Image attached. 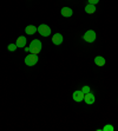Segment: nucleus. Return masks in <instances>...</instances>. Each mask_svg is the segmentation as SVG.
Wrapping results in <instances>:
<instances>
[{
    "label": "nucleus",
    "mask_w": 118,
    "mask_h": 131,
    "mask_svg": "<svg viewBox=\"0 0 118 131\" xmlns=\"http://www.w3.org/2000/svg\"><path fill=\"white\" fill-rule=\"evenodd\" d=\"M96 5H92V4H88L86 6H85V12L88 13V14H92V13L96 12Z\"/></svg>",
    "instance_id": "obj_11"
},
{
    "label": "nucleus",
    "mask_w": 118,
    "mask_h": 131,
    "mask_svg": "<svg viewBox=\"0 0 118 131\" xmlns=\"http://www.w3.org/2000/svg\"><path fill=\"white\" fill-rule=\"evenodd\" d=\"M99 3V0H89V4H92V5H97Z\"/></svg>",
    "instance_id": "obj_16"
},
{
    "label": "nucleus",
    "mask_w": 118,
    "mask_h": 131,
    "mask_svg": "<svg viewBox=\"0 0 118 131\" xmlns=\"http://www.w3.org/2000/svg\"><path fill=\"white\" fill-rule=\"evenodd\" d=\"M102 130H104V131H113V130H115V128H113L111 124H108V125H105Z\"/></svg>",
    "instance_id": "obj_14"
},
{
    "label": "nucleus",
    "mask_w": 118,
    "mask_h": 131,
    "mask_svg": "<svg viewBox=\"0 0 118 131\" xmlns=\"http://www.w3.org/2000/svg\"><path fill=\"white\" fill-rule=\"evenodd\" d=\"M82 91L84 92V93H89V92H91L90 91V88H89L88 85H84V86H83V88H82Z\"/></svg>",
    "instance_id": "obj_15"
},
{
    "label": "nucleus",
    "mask_w": 118,
    "mask_h": 131,
    "mask_svg": "<svg viewBox=\"0 0 118 131\" xmlns=\"http://www.w3.org/2000/svg\"><path fill=\"white\" fill-rule=\"evenodd\" d=\"M83 38H84V40L86 43H93L96 40V38H97V34H96V32L93 30H89L84 33Z\"/></svg>",
    "instance_id": "obj_2"
},
{
    "label": "nucleus",
    "mask_w": 118,
    "mask_h": 131,
    "mask_svg": "<svg viewBox=\"0 0 118 131\" xmlns=\"http://www.w3.org/2000/svg\"><path fill=\"white\" fill-rule=\"evenodd\" d=\"M41 51V41L39 39H33L30 44V52L32 54H38Z\"/></svg>",
    "instance_id": "obj_1"
},
{
    "label": "nucleus",
    "mask_w": 118,
    "mask_h": 131,
    "mask_svg": "<svg viewBox=\"0 0 118 131\" xmlns=\"http://www.w3.org/2000/svg\"><path fill=\"white\" fill-rule=\"evenodd\" d=\"M94 63H96L97 66H104L105 63H106V60H105L104 57H102V56H97V57L94 58Z\"/></svg>",
    "instance_id": "obj_10"
},
{
    "label": "nucleus",
    "mask_w": 118,
    "mask_h": 131,
    "mask_svg": "<svg viewBox=\"0 0 118 131\" xmlns=\"http://www.w3.org/2000/svg\"><path fill=\"white\" fill-rule=\"evenodd\" d=\"M38 32H39V34L42 37H50V34H51V28H50L49 25L41 24L39 27H38Z\"/></svg>",
    "instance_id": "obj_4"
},
{
    "label": "nucleus",
    "mask_w": 118,
    "mask_h": 131,
    "mask_svg": "<svg viewBox=\"0 0 118 131\" xmlns=\"http://www.w3.org/2000/svg\"><path fill=\"white\" fill-rule=\"evenodd\" d=\"M63 36H61L60 33H56V34H53V37H52V43L55 44V45H57V46H59L61 43H63Z\"/></svg>",
    "instance_id": "obj_7"
},
{
    "label": "nucleus",
    "mask_w": 118,
    "mask_h": 131,
    "mask_svg": "<svg viewBox=\"0 0 118 131\" xmlns=\"http://www.w3.org/2000/svg\"><path fill=\"white\" fill-rule=\"evenodd\" d=\"M17 49H18V46H17V44H9V45L7 46V50H8V51H11V52L15 51Z\"/></svg>",
    "instance_id": "obj_13"
},
{
    "label": "nucleus",
    "mask_w": 118,
    "mask_h": 131,
    "mask_svg": "<svg viewBox=\"0 0 118 131\" xmlns=\"http://www.w3.org/2000/svg\"><path fill=\"white\" fill-rule=\"evenodd\" d=\"M84 96H85V93L82 91V90H77V91L73 92L72 98H73V101H74V102L79 103V102H83V101H84Z\"/></svg>",
    "instance_id": "obj_5"
},
{
    "label": "nucleus",
    "mask_w": 118,
    "mask_h": 131,
    "mask_svg": "<svg viewBox=\"0 0 118 131\" xmlns=\"http://www.w3.org/2000/svg\"><path fill=\"white\" fill-rule=\"evenodd\" d=\"M17 46H18V47H25V45H26V38H25L24 36H20L18 38V39H17Z\"/></svg>",
    "instance_id": "obj_12"
},
{
    "label": "nucleus",
    "mask_w": 118,
    "mask_h": 131,
    "mask_svg": "<svg viewBox=\"0 0 118 131\" xmlns=\"http://www.w3.org/2000/svg\"><path fill=\"white\" fill-rule=\"evenodd\" d=\"M38 63V54H32L30 53L28 56L25 57V64L27 66H34Z\"/></svg>",
    "instance_id": "obj_3"
},
{
    "label": "nucleus",
    "mask_w": 118,
    "mask_h": 131,
    "mask_svg": "<svg viewBox=\"0 0 118 131\" xmlns=\"http://www.w3.org/2000/svg\"><path fill=\"white\" fill-rule=\"evenodd\" d=\"M37 31H38V27H36L34 25H28V26H26V28H25V32H26V34H30V36L34 34Z\"/></svg>",
    "instance_id": "obj_9"
},
{
    "label": "nucleus",
    "mask_w": 118,
    "mask_h": 131,
    "mask_svg": "<svg viewBox=\"0 0 118 131\" xmlns=\"http://www.w3.org/2000/svg\"><path fill=\"white\" fill-rule=\"evenodd\" d=\"M60 13L63 17H65V18H70V17H72L73 11L70 8V7H63V8L60 9Z\"/></svg>",
    "instance_id": "obj_8"
},
{
    "label": "nucleus",
    "mask_w": 118,
    "mask_h": 131,
    "mask_svg": "<svg viewBox=\"0 0 118 131\" xmlns=\"http://www.w3.org/2000/svg\"><path fill=\"white\" fill-rule=\"evenodd\" d=\"M94 101H96V97H94L93 93H91V92H89V93H85L84 96V102L88 105H91V104H93Z\"/></svg>",
    "instance_id": "obj_6"
}]
</instances>
